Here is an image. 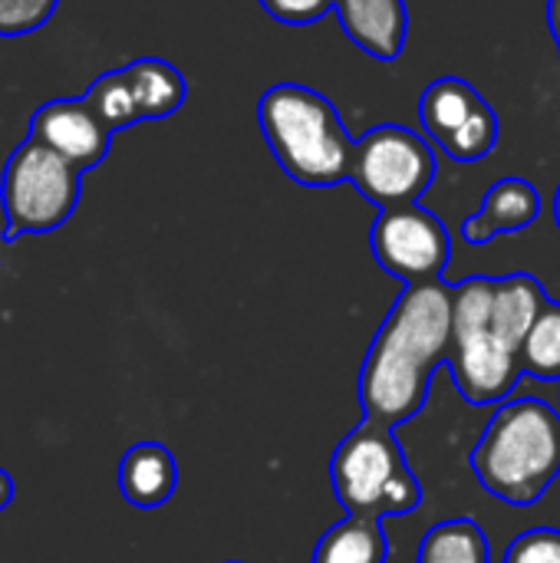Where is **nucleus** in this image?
I'll return each instance as SVG.
<instances>
[{
	"mask_svg": "<svg viewBox=\"0 0 560 563\" xmlns=\"http://www.w3.org/2000/svg\"><path fill=\"white\" fill-rule=\"evenodd\" d=\"M469 462L498 501L535 505L560 475V412L531 396L498 406Z\"/></svg>",
	"mask_w": 560,
	"mask_h": 563,
	"instance_id": "nucleus-1",
	"label": "nucleus"
},
{
	"mask_svg": "<svg viewBox=\"0 0 560 563\" xmlns=\"http://www.w3.org/2000/svg\"><path fill=\"white\" fill-rule=\"evenodd\" d=\"M257 122L274 158L294 181L330 188L350 178L356 142H350L333 102L317 89L297 82L271 86L257 102Z\"/></svg>",
	"mask_w": 560,
	"mask_h": 563,
	"instance_id": "nucleus-2",
	"label": "nucleus"
},
{
	"mask_svg": "<svg viewBox=\"0 0 560 563\" xmlns=\"http://www.w3.org/2000/svg\"><path fill=\"white\" fill-rule=\"evenodd\" d=\"M330 482L337 501L353 518L383 521L413 515L422 501L419 482L393 429L366 419L337 445L330 459Z\"/></svg>",
	"mask_w": 560,
	"mask_h": 563,
	"instance_id": "nucleus-3",
	"label": "nucleus"
},
{
	"mask_svg": "<svg viewBox=\"0 0 560 563\" xmlns=\"http://www.w3.org/2000/svg\"><path fill=\"white\" fill-rule=\"evenodd\" d=\"M79 168L36 139H23L0 178L3 205V241L20 234H46L66 224L79 205Z\"/></svg>",
	"mask_w": 560,
	"mask_h": 563,
	"instance_id": "nucleus-4",
	"label": "nucleus"
},
{
	"mask_svg": "<svg viewBox=\"0 0 560 563\" xmlns=\"http://www.w3.org/2000/svg\"><path fill=\"white\" fill-rule=\"evenodd\" d=\"M436 178L432 145L406 125H380L353 148L350 181L376 208L416 205Z\"/></svg>",
	"mask_w": 560,
	"mask_h": 563,
	"instance_id": "nucleus-5",
	"label": "nucleus"
},
{
	"mask_svg": "<svg viewBox=\"0 0 560 563\" xmlns=\"http://www.w3.org/2000/svg\"><path fill=\"white\" fill-rule=\"evenodd\" d=\"M370 247L380 267L406 284L439 280L449 264V231L419 205L383 208L370 228Z\"/></svg>",
	"mask_w": 560,
	"mask_h": 563,
	"instance_id": "nucleus-6",
	"label": "nucleus"
},
{
	"mask_svg": "<svg viewBox=\"0 0 560 563\" xmlns=\"http://www.w3.org/2000/svg\"><path fill=\"white\" fill-rule=\"evenodd\" d=\"M432 366L419 356L393 346L383 336H373L370 353L360 369V406L363 419L396 429L419 416V409L429 399V379Z\"/></svg>",
	"mask_w": 560,
	"mask_h": 563,
	"instance_id": "nucleus-7",
	"label": "nucleus"
},
{
	"mask_svg": "<svg viewBox=\"0 0 560 563\" xmlns=\"http://www.w3.org/2000/svg\"><path fill=\"white\" fill-rule=\"evenodd\" d=\"M419 119H422V129L455 162L485 158L495 148V139H498V115H495V109L479 96L475 86H469L459 76L436 79L422 92Z\"/></svg>",
	"mask_w": 560,
	"mask_h": 563,
	"instance_id": "nucleus-8",
	"label": "nucleus"
},
{
	"mask_svg": "<svg viewBox=\"0 0 560 563\" xmlns=\"http://www.w3.org/2000/svg\"><path fill=\"white\" fill-rule=\"evenodd\" d=\"M393 346L419 356L432 369L449 363L455 346V320H452V287L442 280L406 284L393 310L386 313L380 333Z\"/></svg>",
	"mask_w": 560,
	"mask_h": 563,
	"instance_id": "nucleus-9",
	"label": "nucleus"
},
{
	"mask_svg": "<svg viewBox=\"0 0 560 563\" xmlns=\"http://www.w3.org/2000/svg\"><path fill=\"white\" fill-rule=\"evenodd\" d=\"M30 139L43 142L56 155H63L79 172L96 168L112 142V132L99 122V115L89 109V102L79 99H53L43 102L30 115Z\"/></svg>",
	"mask_w": 560,
	"mask_h": 563,
	"instance_id": "nucleus-10",
	"label": "nucleus"
},
{
	"mask_svg": "<svg viewBox=\"0 0 560 563\" xmlns=\"http://www.w3.org/2000/svg\"><path fill=\"white\" fill-rule=\"evenodd\" d=\"M449 369H452L459 393L472 406L502 402L515 389L518 376L525 373L518 350L508 346L505 340H498L492 330L469 336V340H459L452 346Z\"/></svg>",
	"mask_w": 560,
	"mask_h": 563,
	"instance_id": "nucleus-11",
	"label": "nucleus"
},
{
	"mask_svg": "<svg viewBox=\"0 0 560 563\" xmlns=\"http://www.w3.org/2000/svg\"><path fill=\"white\" fill-rule=\"evenodd\" d=\"M343 33L373 59H396L406 46V3L403 0H337Z\"/></svg>",
	"mask_w": 560,
	"mask_h": 563,
	"instance_id": "nucleus-12",
	"label": "nucleus"
},
{
	"mask_svg": "<svg viewBox=\"0 0 560 563\" xmlns=\"http://www.w3.org/2000/svg\"><path fill=\"white\" fill-rule=\"evenodd\" d=\"M541 211V195L525 178H502L488 188L482 211L465 218L462 238L469 244H488L495 234H512L528 228Z\"/></svg>",
	"mask_w": 560,
	"mask_h": 563,
	"instance_id": "nucleus-13",
	"label": "nucleus"
},
{
	"mask_svg": "<svg viewBox=\"0 0 560 563\" xmlns=\"http://www.w3.org/2000/svg\"><path fill=\"white\" fill-rule=\"evenodd\" d=\"M175 485L178 465L162 442H139L119 462V492L132 508H162Z\"/></svg>",
	"mask_w": 560,
	"mask_h": 563,
	"instance_id": "nucleus-14",
	"label": "nucleus"
},
{
	"mask_svg": "<svg viewBox=\"0 0 560 563\" xmlns=\"http://www.w3.org/2000/svg\"><path fill=\"white\" fill-rule=\"evenodd\" d=\"M548 294L531 274H512L495 280V310H492V333L508 346L521 350L525 336L538 323L548 307Z\"/></svg>",
	"mask_w": 560,
	"mask_h": 563,
	"instance_id": "nucleus-15",
	"label": "nucleus"
},
{
	"mask_svg": "<svg viewBox=\"0 0 560 563\" xmlns=\"http://www.w3.org/2000/svg\"><path fill=\"white\" fill-rule=\"evenodd\" d=\"M125 69L139 119H165L185 102V76L165 59H135Z\"/></svg>",
	"mask_w": 560,
	"mask_h": 563,
	"instance_id": "nucleus-16",
	"label": "nucleus"
},
{
	"mask_svg": "<svg viewBox=\"0 0 560 563\" xmlns=\"http://www.w3.org/2000/svg\"><path fill=\"white\" fill-rule=\"evenodd\" d=\"M389 544L380 521L347 515L314 548L310 563H386Z\"/></svg>",
	"mask_w": 560,
	"mask_h": 563,
	"instance_id": "nucleus-17",
	"label": "nucleus"
},
{
	"mask_svg": "<svg viewBox=\"0 0 560 563\" xmlns=\"http://www.w3.org/2000/svg\"><path fill=\"white\" fill-rule=\"evenodd\" d=\"M416 563H488V538L469 518L442 521L422 538Z\"/></svg>",
	"mask_w": 560,
	"mask_h": 563,
	"instance_id": "nucleus-18",
	"label": "nucleus"
},
{
	"mask_svg": "<svg viewBox=\"0 0 560 563\" xmlns=\"http://www.w3.org/2000/svg\"><path fill=\"white\" fill-rule=\"evenodd\" d=\"M521 369L531 373L541 383L560 379V307L548 303L545 313L538 317V323L531 327V333L525 336L521 350Z\"/></svg>",
	"mask_w": 560,
	"mask_h": 563,
	"instance_id": "nucleus-19",
	"label": "nucleus"
},
{
	"mask_svg": "<svg viewBox=\"0 0 560 563\" xmlns=\"http://www.w3.org/2000/svg\"><path fill=\"white\" fill-rule=\"evenodd\" d=\"M495 310V277H469L452 287V320H455V343L488 333Z\"/></svg>",
	"mask_w": 560,
	"mask_h": 563,
	"instance_id": "nucleus-20",
	"label": "nucleus"
},
{
	"mask_svg": "<svg viewBox=\"0 0 560 563\" xmlns=\"http://www.w3.org/2000/svg\"><path fill=\"white\" fill-rule=\"evenodd\" d=\"M83 99L89 102V109L99 115V122H102L109 132H119V129H129L132 122H139V109H135V99H132L125 69L102 73V76L83 92Z\"/></svg>",
	"mask_w": 560,
	"mask_h": 563,
	"instance_id": "nucleus-21",
	"label": "nucleus"
},
{
	"mask_svg": "<svg viewBox=\"0 0 560 563\" xmlns=\"http://www.w3.org/2000/svg\"><path fill=\"white\" fill-rule=\"evenodd\" d=\"M56 10V0H0V36L40 30Z\"/></svg>",
	"mask_w": 560,
	"mask_h": 563,
	"instance_id": "nucleus-22",
	"label": "nucleus"
},
{
	"mask_svg": "<svg viewBox=\"0 0 560 563\" xmlns=\"http://www.w3.org/2000/svg\"><path fill=\"white\" fill-rule=\"evenodd\" d=\"M505 563H560V531L535 528L518 534L505 551Z\"/></svg>",
	"mask_w": 560,
	"mask_h": 563,
	"instance_id": "nucleus-23",
	"label": "nucleus"
},
{
	"mask_svg": "<svg viewBox=\"0 0 560 563\" xmlns=\"http://www.w3.org/2000/svg\"><path fill=\"white\" fill-rule=\"evenodd\" d=\"M337 0H261V7L287 26H310L333 10Z\"/></svg>",
	"mask_w": 560,
	"mask_h": 563,
	"instance_id": "nucleus-24",
	"label": "nucleus"
},
{
	"mask_svg": "<svg viewBox=\"0 0 560 563\" xmlns=\"http://www.w3.org/2000/svg\"><path fill=\"white\" fill-rule=\"evenodd\" d=\"M10 501H13V478L0 468V511H7Z\"/></svg>",
	"mask_w": 560,
	"mask_h": 563,
	"instance_id": "nucleus-25",
	"label": "nucleus"
},
{
	"mask_svg": "<svg viewBox=\"0 0 560 563\" xmlns=\"http://www.w3.org/2000/svg\"><path fill=\"white\" fill-rule=\"evenodd\" d=\"M548 23H551V33L560 46V0H548Z\"/></svg>",
	"mask_w": 560,
	"mask_h": 563,
	"instance_id": "nucleus-26",
	"label": "nucleus"
},
{
	"mask_svg": "<svg viewBox=\"0 0 560 563\" xmlns=\"http://www.w3.org/2000/svg\"><path fill=\"white\" fill-rule=\"evenodd\" d=\"M554 221H558V228H560V185H558V195H554Z\"/></svg>",
	"mask_w": 560,
	"mask_h": 563,
	"instance_id": "nucleus-27",
	"label": "nucleus"
},
{
	"mask_svg": "<svg viewBox=\"0 0 560 563\" xmlns=\"http://www.w3.org/2000/svg\"><path fill=\"white\" fill-rule=\"evenodd\" d=\"M231 563H241V561H231Z\"/></svg>",
	"mask_w": 560,
	"mask_h": 563,
	"instance_id": "nucleus-28",
	"label": "nucleus"
}]
</instances>
